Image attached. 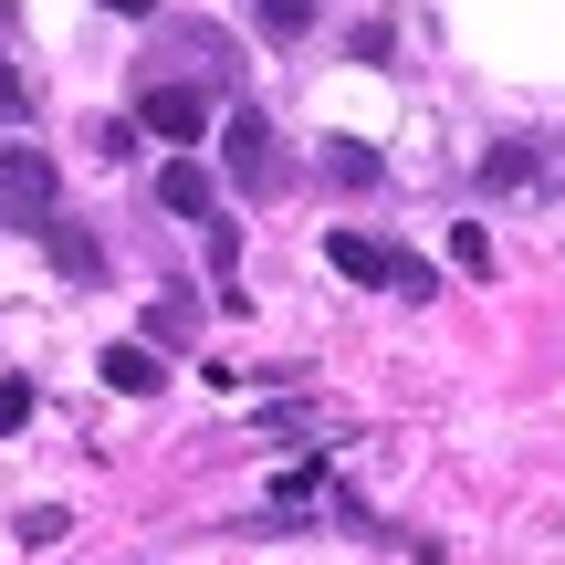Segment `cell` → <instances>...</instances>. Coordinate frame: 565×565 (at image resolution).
<instances>
[{
  "label": "cell",
  "instance_id": "30bf717a",
  "mask_svg": "<svg viewBox=\"0 0 565 565\" xmlns=\"http://www.w3.org/2000/svg\"><path fill=\"white\" fill-rule=\"evenodd\" d=\"M11 429H32V377H0V440Z\"/></svg>",
  "mask_w": 565,
  "mask_h": 565
},
{
  "label": "cell",
  "instance_id": "6da1fadb",
  "mask_svg": "<svg viewBox=\"0 0 565 565\" xmlns=\"http://www.w3.org/2000/svg\"><path fill=\"white\" fill-rule=\"evenodd\" d=\"M324 263H335L345 282H387V294H408V303H429V263H408V252H387L377 231H335V242H324Z\"/></svg>",
  "mask_w": 565,
  "mask_h": 565
},
{
  "label": "cell",
  "instance_id": "4fadbf2b",
  "mask_svg": "<svg viewBox=\"0 0 565 565\" xmlns=\"http://www.w3.org/2000/svg\"><path fill=\"white\" fill-rule=\"evenodd\" d=\"M105 11H137V21H147V11H158V0H105Z\"/></svg>",
  "mask_w": 565,
  "mask_h": 565
},
{
  "label": "cell",
  "instance_id": "ba28073f",
  "mask_svg": "<svg viewBox=\"0 0 565 565\" xmlns=\"http://www.w3.org/2000/svg\"><path fill=\"white\" fill-rule=\"evenodd\" d=\"M42 242H53V263H63V273H74V282H95V273H105V252H95V242H84V231H74V221H53V231H42Z\"/></svg>",
  "mask_w": 565,
  "mask_h": 565
},
{
  "label": "cell",
  "instance_id": "8fae6325",
  "mask_svg": "<svg viewBox=\"0 0 565 565\" xmlns=\"http://www.w3.org/2000/svg\"><path fill=\"white\" fill-rule=\"evenodd\" d=\"M252 11H263V32H282V42H294L303 21H315V0H252Z\"/></svg>",
  "mask_w": 565,
  "mask_h": 565
},
{
  "label": "cell",
  "instance_id": "5bb4252c",
  "mask_svg": "<svg viewBox=\"0 0 565 565\" xmlns=\"http://www.w3.org/2000/svg\"><path fill=\"white\" fill-rule=\"evenodd\" d=\"M11 21H21V0H0V32H11Z\"/></svg>",
  "mask_w": 565,
  "mask_h": 565
},
{
  "label": "cell",
  "instance_id": "7c38bea8",
  "mask_svg": "<svg viewBox=\"0 0 565 565\" xmlns=\"http://www.w3.org/2000/svg\"><path fill=\"white\" fill-rule=\"evenodd\" d=\"M32 116V84H21V63H0V126H21Z\"/></svg>",
  "mask_w": 565,
  "mask_h": 565
},
{
  "label": "cell",
  "instance_id": "52a82bcc",
  "mask_svg": "<svg viewBox=\"0 0 565 565\" xmlns=\"http://www.w3.org/2000/svg\"><path fill=\"white\" fill-rule=\"evenodd\" d=\"M324 179H335V189H377V147L335 137V147H324Z\"/></svg>",
  "mask_w": 565,
  "mask_h": 565
},
{
  "label": "cell",
  "instance_id": "9c48e42d",
  "mask_svg": "<svg viewBox=\"0 0 565 565\" xmlns=\"http://www.w3.org/2000/svg\"><path fill=\"white\" fill-rule=\"evenodd\" d=\"M482 179H492V189H534V147H524V137H513V147H492V158H482Z\"/></svg>",
  "mask_w": 565,
  "mask_h": 565
},
{
  "label": "cell",
  "instance_id": "8992f818",
  "mask_svg": "<svg viewBox=\"0 0 565 565\" xmlns=\"http://www.w3.org/2000/svg\"><path fill=\"white\" fill-rule=\"evenodd\" d=\"M158 200L179 210V221H210V200H221V189H210L200 158H168V168H158Z\"/></svg>",
  "mask_w": 565,
  "mask_h": 565
},
{
  "label": "cell",
  "instance_id": "3957f363",
  "mask_svg": "<svg viewBox=\"0 0 565 565\" xmlns=\"http://www.w3.org/2000/svg\"><path fill=\"white\" fill-rule=\"evenodd\" d=\"M231 179H242L252 200H273V189L294 179V168H282V137H273L263 116H252V105H242V116H231Z\"/></svg>",
  "mask_w": 565,
  "mask_h": 565
},
{
  "label": "cell",
  "instance_id": "5b68a950",
  "mask_svg": "<svg viewBox=\"0 0 565 565\" xmlns=\"http://www.w3.org/2000/svg\"><path fill=\"white\" fill-rule=\"evenodd\" d=\"M105 387H116V398H158L168 356H158V345H105Z\"/></svg>",
  "mask_w": 565,
  "mask_h": 565
},
{
  "label": "cell",
  "instance_id": "7a4b0ae2",
  "mask_svg": "<svg viewBox=\"0 0 565 565\" xmlns=\"http://www.w3.org/2000/svg\"><path fill=\"white\" fill-rule=\"evenodd\" d=\"M0 221L11 231H53L63 221V179H53L42 147H11V158H0Z\"/></svg>",
  "mask_w": 565,
  "mask_h": 565
},
{
  "label": "cell",
  "instance_id": "277c9868",
  "mask_svg": "<svg viewBox=\"0 0 565 565\" xmlns=\"http://www.w3.org/2000/svg\"><path fill=\"white\" fill-rule=\"evenodd\" d=\"M137 126H147V137H168V147H200L210 137V95H200V84H147Z\"/></svg>",
  "mask_w": 565,
  "mask_h": 565
}]
</instances>
